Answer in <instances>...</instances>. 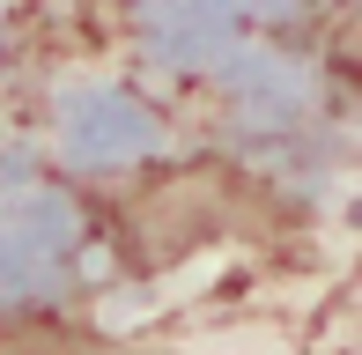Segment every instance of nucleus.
Here are the masks:
<instances>
[{
	"label": "nucleus",
	"mask_w": 362,
	"mask_h": 355,
	"mask_svg": "<svg viewBox=\"0 0 362 355\" xmlns=\"http://www.w3.org/2000/svg\"><path fill=\"white\" fill-rule=\"evenodd\" d=\"M259 222H274V192L252 170L170 163V170H141L119 185V200H111V252L134 267H170L185 252L237 245Z\"/></svg>",
	"instance_id": "f257e3e1"
},
{
	"label": "nucleus",
	"mask_w": 362,
	"mask_h": 355,
	"mask_svg": "<svg viewBox=\"0 0 362 355\" xmlns=\"http://www.w3.org/2000/svg\"><path fill=\"white\" fill-rule=\"evenodd\" d=\"M0 355H119L89 333H67V326H30V318H8L0 326Z\"/></svg>",
	"instance_id": "f03ea898"
}]
</instances>
